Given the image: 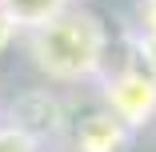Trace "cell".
Returning <instances> with one entry per match:
<instances>
[{
	"label": "cell",
	"mask_w": 156,
	"mask_h": 152,
	"mask_svg": "<svg viewBox=\"0 0 156 152\" xmlns=\"http://www.w3.org/2000/svg\"><path fill=\"white\" fill-rule=\"evenodd\" d=\"M20 44H24L32 72L40 76V84L68 88V92L96 84V76L104 72L108 56H112L108 24L88 4H68L60 16L28 28Z\"/></svg>",
	"instance_id": "obj_1"
},
{
	"label": "cell",
	"mask_w": 156,
	"mask_h": 152,
	"mask_svg": "<svg viewBox=\"0 0 156 152\" xmlns=\"http://www.w3.org/2000/svg\"><path fill=\"white\" fill-rule=\"evenodd\" d=\"M92 92H96V100L116 120H124L132 132L156 124V80L148 76V68L140 64L136 52L120 56V60L108 56V64L96 76V88H92Z\"/></svg>",
	"instance_id": "obj_2"
},
{
	"label": "cell",
	"mask_w": 156,
	"mask_h": 152,
	"mask_svg": "<svg viewBox=\"0 0 156 152\" xmlns=\"http://www.w3.org/2000/svg\"><path fill=\"white\" fill-rule=\"evenodd\" d=\"M132 144H136V132L124 120H116L96 100L92 88L84 108H72L64 100V132H60L56 152H132Z\"/></svg>",
	"instance_id": "obj_3"
},
{
	"label": "cell",
	"mask_w": 156,
	"mask_h": 152,
	"mask_svg": "<svg viewBox=\"0 0 156 152\" xmlns=\"http://www.w3.org/2000/svg\"><path fill=\"white\" fill-rule=\"evenodd\" d=\"M0 116L48 148V144H60V132H64V96L48 84H36V88L16 92V100H8L0 108Z\"/></svg>",
	"instance_id": "obj_4"
},
{
	"label": "cell",
	"mask_w": 156,
	"mask_h": 152,
	"mask_svg": "<svg viewBox=\"0 0 156 152\" xmlns=\"http://www.w3.org/2000/svg\"><path fill=\"white\" fill-rule=\"evenodd\" d=\"M68 4H80V0H0V12H4V16L20 28V36H24L28 28H36V24L60 16Z\"/></svg>",
	"instance_id": "obj_5"
},
{
	"label": "cell",
	"mask_w": 156,
	"mask_h": 152,
	"mask_svg": "<svg viewBox=\"0 0 156 152\" xmlns=\"http://www.w3.org/2000/svg\"><path fill=\"white\" fill-rule=\"evenodd\" d=\"M0 152H48V148L36 144L32 136H24L20 128H12L8 120H0Z\"/></svg>",
	"instance_id": "obj_6"
},
{
	"label": "cell",
	"mask_w": 156,
	"mask_h": 152,
	"mask_svg": "<svg viewBox=\"0 0 156 152\" xmlns=\"http://www.w3.org/2000/svg\"><path fill=\"white\" fill-rule=\"evenodd\" d=\"M136 28H140V36L156 40V0H140L136 4Z\"/></svg>",
	"instance_id": "obj_7"
},
{
	"label": "cell",
	"mask_w": 156,
	"mask_h": 152,
	"mask_svg": "<svg viewBox=\"0 0 156 152\" xmlns=\"http://www.w3.org/2000/svg\"><path fill=\"white\" fill-rule=\"evenodd\" d=\"M136 56H140V64L148 68V76L156 80V40H148V36H136Z\"/></svg>",
	"instance_id": "obj_8"
},
{
	"label": "cell",
	"mask_w": 156,
	"mask_h": 152,
	"mask_svg": "<svg viewBox=\"0 0 156 152\" xmlns=\"http://www.w3.org/2000/svg\"><path fill=\"white\" fill-rule=\"evenodd\" d=\"M16 40H20V28L0 12V52H8V44H16Z\"/></svg>",
	"instance_id": "obj_9"
},
{
	"label": "cell",
	"mask_w": 156,
	"mask_h": 152,
	"mask_svg": "<svg viewBox=\"0 0 156 152\" xmlns=\"http://www.w3.org/2000/svg\"><path fill=\"white\" fill-rule=\"evenodd\" d=\"M0 120H4V116H0Z\"/></svg>",
	"instance_id": "obj_10"
}]
</instances>
